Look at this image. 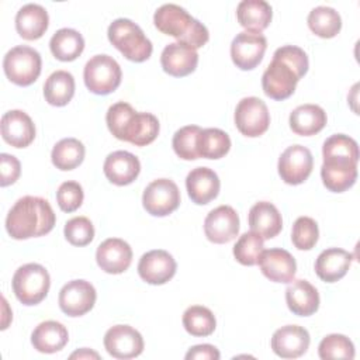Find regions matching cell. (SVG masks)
<instances>
[{
  "label": "cell",
  "instance_id": "6da1fadb",
  "mask_svg": "<svg viewBox=\"0 0 360 360\" xmlns=\"http://www.w3.org/2000/svg\"><path fill=\"white\" fill-rule=\"evenodd\" d=\"M322 156L321 177L329 191L343 193L356 183L359 146L353 138L343 134L329 136L323 142Z\"/></svg>",
  "mask_w": 360,
  "mask_h": 360
},
{
  "label": "cell",
  "instance_id": "7a4b0ae2",
  "mask_svg": "<svg viewBox=\"0 0 360 360\" xmlns=\"http://www.w3.org/2000/svg\"><path fill=\"white\" fill-rule=\"evenodd\" d=\"M308 56L295 45L276 49L273 59L262 76V87L267 97L281 101L288 98L300 79L308 72Z\"/></svg>",
  "mask_w": 360,
  "mask_h": 360
},
{
  "label": "cell",
  "instance_id": "3957f363",
  "mask_svg": "<svg viewBox=\"0 0 360 360\" xmlns=\"http://www.w3.org/2000/svg\"><path fill=\"white\" fill-rule=\"evenodd\" d=\"M55 221V212L45 198L24 195L8 211L6 229L13 239L22 240L49 233Z\"/></svg>",
  "mask_w": 360,
  "mask_h": 360
},
{
  "label": "cell",
  "instance_id": "277c9868",
  "mask_svg": "<svg viewBox=\"0 0 360 360\" xmlns=\"http://www.w3.org/2000/svg\"><path fill=\"white\" fill-rule=\"evenodd\" d=\"M110 132L120 141L135 146L152 143L159 134V121L150 112H138L131 104L118 101L112 104L105 115Z\"/></svg>",
  "mask_w": 360,
  "mask_h": 360
},
{
  "label": "cell",
  "instance_id": "5b68a950",
  "mask_svg": "<svg viewBox=\"0 0 360 360\" xmlns=\"http://www.w3.org/2000/svg\"><path fill=\"white\" fill-rule=\"evenodd\" d=\"M153 22L162 34L170 35L194 49L204 46L210 39L207 27L177 4L160 6L155 11Z\"/></svg>",
  "mask_w": 360,
  "mask_h": 360
},
{
  "label": "cell",
  "instance_id": "8992f818",
  "mask_svg": "<svg viewBox=\"0 0 360 360\" xmlns=\"http://www.w3.org/2000/svg\"><path fill=\"white\" fill-rule=\"evenodd\" d=\"M108 41L128 60L145 62L150 58L153 46L138 24L128 18L114 20L107 31Z\"/></svg>",
  "mask_w": 360,
  "mask_h": 360
},
{
  "label": "cell",
  "instance_id": "52a82bcc",
  "mask_svg": "<svg viewBox=\"0 0 360 360\" xmlns=\"http://www.w3.org/2000/svg\"><path fill=\"white\" fill-rule=\"evenodd\" d=\"M11 285L21 304L37 305L46 297L51 287V277L44 266L27 263L15 270Z\"/></svg>",
  "mask_w": 360,
  "mask_h": 360
},
{
  "label": "cell",
  "instance_id": "ba28073f",
  "mask_svg": "<svg viewBox=\"0 0 360 360\" xmlns=\"http://www.w3.org/2000/svg\"><path fill=\"white\" fill-rule=\"evenodd\" d=\"M41 66L42 60L39 52L27 45L11 48L3 59V69L7 79L22 87L32 84L38 79Z\"/></svg>",
  "mask_w": 360,
  "mask_h": 360
},
{
  "label": "cell",
  "instance_id": "9c48e42d",
  "mask_svg": "<svg viewBox=\"0 0 360 360\" xmlns=\"http://www.w3.org/2000/svg\"><path fill=\"white\" fill-rule=\"evenodd\" d=\"M121 76L118 62L108 55H94L87 60L83 70L86 87L98 96H105L117 90Z\"/></svg>",
  "mask_w": 360,
  "mask_h": 360
},
{
  "label": "cell",
  "instance_id": "30bf717a",
  "mask_svg": "<svg viewBox=\"0 0 360 360\" xmlns=\"http://www.w3.org/2000/svg\"><path fill=\"white\" fill-rule=\"evenodd\" d=\"M235 125L238 131L249 138L263 135L270 125L267 105L259 97H245L235 108Z\"/></svg>",
  "mask_w": 360,
  "mask_h": 360
},
{
  "label": "cell",
  "instance_id": "8fae6325",
  "mask_svg": "<svg viewBox=\"0 0 360 360\" xmlns=\"http://www.w3.org/2000/svg\"><path fill=\"white\" fill-rule=\"evenodd\" d=\"M142 204L148 214L166 217L180 205V191L177 184L169 179H158L149 183L142 195Z\"/></svg>",
  "mask_w": 360,
  "mask_h": 360
},
{
  "label": "cell",
  "instance_id": "7c38bea8",
  "mask_svg": "<svg viewBox=\"0 0 360 360\" xmlns=\"http://www.w3.org/2000/svg\"><path fill=\"white\" fill-rule=\"evenodd\" d=\"M314 167V158L308 148L302 145L288 146L278 158V174L287 184L297 186L304 183Z\"/></svg>",
  "mask_w": 360,
  "mask_h": 360
},
{
  "label": "cell",
  "instance_id": "4fadbf2b",
  "mask_svg": "<svg viewBox=\"0 0 360 360\" xmlns=\"http://www.w3.org/2000/svg\"><path fill=\"white\" fill-rule=\"evenodd\" d=\"M266 48L267 41L263 34L242 31L231 44L232 62L242 70H252L262 62Z\"/></svg>",
  "mask_w": 360,
  "mask_h": 360
},
{
  "label": "cell",
  "instance_id": "5bb4252c",
  "mask_svg": "<svg viewBox=\"0 0 360 360\" xmlns=\"http://www.w3.org/2000/svg\"><path fill=\"white\" fill-rule=\"evenodd\" d=\"M97 292L91 283L86 280H72L59 291V307L68 316H82L96 304Z\"/></svg>",
  "mask_w": 360,
  "mask_h": 360
},
{
  "label": "cell",
  "instance_id": "9a60e30c",
  "mask_svg": "<svg viewBox=\"0 0 360 360\" xmlns=\"http://www.w3.org/2000/svg\"><path fill=\"white\" fill-rule=\"evenodd\" d=\"M104 347L115 359H134L143 352V339L132 326L115 325L105 332Z\"/></svg>",
  "mask_w": 360,
  "mask_h": 360
},
{
  "label": "cell",
  "instance_id": "2e32d148",
  "mask_svg": "<svg viewBox=\"0 0 360 360\" xmlns=\"http://www.w3.org/2000/svg\"><path fill=\"white\" fill-rule=\"evenodd\" d=\"M239 217L231 205H219L208 212L204 221V233L212 243H228L238 236Z\"/></svg>",
  "mask_w": 360,
  "mask_h": 360
},
{
  "label": "cell",
  "instance_id": "e0dca14e",
  "mask_svg": "<svg viewBox=\"0 0 360 360\" xmlns=\"http://www.w3.org/2000/svg\"><path fill=\"white\" fill-rule=\"evenodd\" d=\"M176 260L162 249H155L142 255L138 263L139 277L148 284L160 285L167 283L176 274Z\"/></svg>",
  "mask_w": 360,
  "mask_h": 360
},
{
  "label": "cell",
  "instance_id": "ac0fdd59",
  "mask_svg": "<svg viewBox=\"0 0 360 360\" xmlns=\"http://www.w3.org/2000/svg\"><path fill=\"white\" fill-rule=\"evenodd\" d=\"M96 260L103 271L108 274H121L131 266L132 249L120 238H108L98 245Z\"/></svg>",
  "mask_w": 360,
  "mask_h": 360
},
{
  "label": "cell",
  "instance_id": "d6986e66",
  "mask_svg": "<svg viewBox=\"0 0 360 360\" xmlns=\"http://www.w3.org/2000/svg\"><path fill=\"white\" fill-rule=\"evenodd\" d=\"M257 264L263 276L274 283H290L297 273L295 259L290 252L280 248L263 250Z\"/></svg>",
  "mask_w": 360,
  "mask_h": 360
},
{
  "label": "cell",
  "instance_id": "ffe728a7",
  "mask_svg": "<svg viewBox=\"0 0 360 360\" xmlns=\"http://www.w3.org/2000/svg\"><path fill=\"white\" fill-rule=\"evenodd\" d=\"M309 333L298 325H285L278 328L271 336L273 352L283 359H297L309 347Z\"/></svg>",
  "mask_w": 360,
  "mask_h": 360
},
{
  "label": "cell",
  "instance_id": "44dd1931",
  "mask_svg": "<svg viewBox=\"0 0 360 360\" xmlns=\"http://www.w3.org/2000/svg\"><path fill=\"white\" fill-rule=\"evenodd\" d=\"M160 65L167 75L173 77H184L193 73L198 65L197 49L179 41L172 42L162 51Z\"/></svg>",
  "mask_w": 360,
  "mask_h": 360
},
{
  "label": "cell",
  "instance_id": "7402d4cb",
  "mask_svg": "<svg viewBox=\"0 0 360 360\" xmlns=\"http://www.w3.org/2000/svg\"><path fill=\"white\" fill-rule=\"evenodd\" d=\"M1 136L14 148H27L35 138V125L27 112L11 110L1 117Z\"/></svg>",
  "mask_w": 360,
  "mask_h": 360
},
{
  "label": "cell",
  "instance_id": "603a6c76",
  "mask_svg": "<svg viewBox=\"0 0 360 360\" xmlns=\"http://www.w3.org/2000/svg\"><path fill=\"white\" fill-rule=\"evenodd\" d=\"M103 172L112 184L127 186L138 177L141 172V162L131 152L115 150L105 158Z\"/></svg>",
  "mask_w": 360,
  "mask_h": 360
},
{
  "label": "cell",
  "instance_id": "cb8c5ba5",
  "mask_svg": "<svg viewBox=\"0 0 360 360\" xmlns=\"http://www.w3.org/2000/svg\"><path fill=\"white\" fill-rule=\"evenodd\" d=\"M219 177L210 167H195L186 177V188L193 202L208 204L219 193Z\"/></svg>",
  "mask_w": 360,
  "mask_h": 360
},
{
  "label": "cell",
  "instance_id": "d4e9b609",
  "mask_svg": "<svg viewBox=\"0 0 360 360\" xmlns=\"http://www.w3.org/2000/svg\"><path fill=\"white\" fill-rule=\"evenodd\" d=\"M353 256L345 249L329 248L319 253L315 260V273L325 283L339 281L346 276Z\"/></svg>",
  "mask_w": 360,
  "mask_h": 360
},
{
  "label": "cell",
  "instance_id": "484cf974",
  "mask_svg": "<svg viewBox=\"0 0 360 360\" xmlns=\"http://www.w3.org/2000/svg\"><path fill=\"white\" fill-rule=\"evenodd\" d=\"M250 231L260 235L263 239H271L281 232L283 218L276 205L269 201L256 202L249 211Z\"/></svg>",
  "mask_w": 360,
  "mask_h": 360
},
{
  "label": "cell",
  "instance_id": "4316f807",
  "mask_svg": "<svg viewBox=\"0 0 360 360\" xmlns=\"http://www.w3.org/2000/svg\"><path fill=\"white\" fill-rule=\"evenodd\" d=\"M48 11L35 3L22 6L15 14V30L27 41L39 39L48 30Z\"/></svg>",
  "mask_w": 360,
  "mask_h": 360
},
{
  "label": "cell",
  "instance_id": "83f0119b",
  "mask_svg": "<svg viewBox=\"0 0 360 360\" xmlns=\"http://www.w3.org/2000/svg\"><path fill=\"white\" fill-rule=\"evenodd\" d=\"M288 309L298 316H309L319 308V294L307 280H292L285 290Z\"/></svg>",
  "mask_w": 360,
  "mask_h": 360
},
{
  "label": "cell",
  "instance_id": "f1b7e54d",
  "mask_svg": "<svg viewBox=\"0 0 360 360\" xmlns=\"http://www.w3.org/2000/svg\"><path fill=\"white\" fill-rule=\"evenodd\" d=\"M326 121L325 110L316 104L298 105L290 114V128L301 136H311L321 132Z\"/></svg>",
  "mask_w": 360,
  "mask_h": 360
},
{
  "label": "cell",
  "instance_id": "f546056e",
  "mask_svg": "<svg viewBox=\"0 0 360 360\" xmlns=\"http://www.w3.org/2000/svg\"><path fill=\"white\" fill-rule=\"evenodd\" d=\"M68 340V329L56 321L41 322L31 335L34 349L41 353H56L66 346Z\"/></svg>",
  "mask_w": 360,
  "mask_h": 360
},
{
  "label": "cell",
  "instance_id": "4dcf8cb0",
  "mask_svg": "<svg viewBox=\"0 0 360 360\" xmlns=\"http://www.w3.org/2000/svg\"><path fill=\"white\" fill-rule=\"evenodd\" d=\"M271 6L264 0H243L238 4V22L250 32H260L266 30L271 21Z\"/></svg>",
  "mask_w": 360,
  "mask_h": 360
},
{
  "label": "cell",
  "instance_id": "1f68e13d",
  "mask_svg": "<svg viewBox=\"0 0 360 360\" xmlns=\"http://www.w3.org/2000/svg\"><path fill=\"white\" fill-rule=\"evenodd\" d=\"M49 48L58 60L70 62L83 52L84 39L82 34L73 28H60L52 35Z\"/></svg>",
  "mask_w": 360,
  "mask_h": 360
},
{
  "label": "cell",
  "instance_id": "d6a6232c",
  "mask_svg": "<svg viewBox=\"0 0 360 360\" xmlns=\"http://www.w3.org/2000/svg\"><path fill=\"white\" fill-rule=\"evenodd\" d=\"M75 94V77L66 70H56L44 84V97L55 107L66 105Z\"/></svg>",
  "mask_w": 360,
  "mask_h": 360
},
{
  "label": "cell",
  "instance_id": "836d02e7",
  "mask_svg": "<svg viewBox=\"0 0 360 360\" xmlns=\"http://www.w3.org/2000/svg\"><path fill=\"white\" fill-rule=\"evenodd\" d=\"M84 145L76 138L60 139L52 149L51 159L56 169L68 172L76 169L84 159Z\"/></svg>",
  "mask_w": 360,
  "mask_h": 360
},
{
  "label": "cell",
  "instance_id": "e575fe53",
  "mask_svg": "<svg viewBox=\"0 0 360 360\" xmlns=\"http://www.w3.org/2000/svg\"><path fill=\"white\" fill-rule=\"evenodd\" d=\"M231 149L229 135L219 128L201 129L197 139V150L200 158L221 159Z\"/></svg>",
  "mask_w": 360,
  "mask_h": 360
},
{
  "label": "cell",
  "instance_id": "d590c367",
  "mask_svg": "<svg viewBox=\"0 0 360 360\" xmlns=\"http://www.w3.org/2000/svg\"><path fill=\"white\" fill-rule=\"evenodd\" d=\"M309 30L321 38H333L342 28V18L339 13L326 6H318L308 14Z\"/></svg>",
  "mask_w": 360,
  "mask_h": 360
},
{
  "label": "cell",
  "instance_id": "8d00e7d4",
  "mask_svg": "<svg viewBox=\"0 0 360 360\" xmlns=\"http://www.w3.org/2000/svg\"><path fill=\"white\" fill-rule=\"evenodd\" d=\"M183 326L191 336H210L217 326L211 309L202 305H191L183 314Z\"/></svg>",
  "mask_w": 360,
  "mask_h": 360
},
{
  "label": "cell",
  "instance_id": "74e56055",
  "mask_svg": "<svg viewBox=\"0 0 360 360\" xmlns=\"http://www.w3.org/2000/svg\"><path fill=\"white\" fill-rule=\"evenodd\" d=\"M263 242H264V239L252 231L240 235L233 246L235 259L243 266L257 264L259 257H260L262 252L264 250Z\"/></svg>",
  "mask_w": 360,
  "mask_h": 360
},
{
  "label": "cell",
  "instance_id": "f35d334b",
  "mask_svg": "<svg viewBox=\"0 0 360 360\" xmlns=\"http://www.w3.org/2000/svg\"><path fill=\"white\" fill-rule=\"evenodd\" d=\"M318 354L322 360L330 359H354V346L352 340L340 333H332L325 336L319 346Z\"/></svg>",
  "mask_w": 360,
  "mask_h": 360
},
{
  "label": "cell",
  "instance_id": "ab89813d",
  "mask_svg": "<svg viewBox=\"0 0 360 360\" xmlns=\"http://www.w3.org/2000/svg\"><path fill=\"white\" fill-rule=\"evenodd\" d=\"M201 132L198 125H186L176 131L173 135V149L174 153L183 160H195L200 158L197 150V139Z\"/></svg>",
  "mask_w": 360,
  "mask_h": 360
},
{
  "label": "cell",
  "instance_id": "60d3db41",
  "mask_svg": "<svg viewBox=\"0 0 360 360\" xmlns=\"http://www.w3.org/2000/svg\"><path fill=\"white\" fill-rule=\"evenodd\" d=\"M319 238V229L315 219L300 217L295 219L291 231V242L300 250L312 249Z\"/></svg>",
  "mask_w": 360,
  "mask_h": 360
},
{
  "label": "cell",
  "instance_id": "b9f144b4",
  "mask_svg": "<svg viewBox=\"0 0 360 360\" xmlns=\"http://www.w3.org/2000/svg\"><path fill=\"white\" fill-rule=\"evenodd\" d=\"M65 238L73 246H86L94 238V226L86 217H75L65 224Z\"/></svg>",
  "mask_w": 360,
  "mask_h": 360
},
{
  "label": "cell",
  "instance_id": "7bdbcfd3",
  "mask_svg": "<svg viewBox=\"0 0 360 360\" xmlns=\"http://www.w3.org/2000/svg\"><path fill=\"white\" fill-rule=\"evenodd\" d=\"M83 188L77 181H65L56 191V201L63 212L76 211L83 202Z\"/></svg>",
  "mask_w": 360,
  "mask_h": 360
},
{
  "label": "cell",
  "instance_id": "ee69618b",
  "mask_svg": "<svg viewBox=\"0 0 360 360\" xmlns=\"http://www.w3.org/2000/svg\"><path fill=\"white\" fill-rule=\"evenodd\" d=\"M21 173L20 160L8 153L0 155V186L7 187L17 181Z\"/></svg>",
  "mask_w": 360,
  "mask_h": 360
},
{
  "label": "cell",
  "instance_id": "f6af8a7d",
  "mask_svg": "<svg viewBox=\"0 0 360 360\" xmlns=\"http://www.w3.org/2000/svg\"><path fill=\"white\" fill-rule=\"evenodd\" d=\"M219 352L212 345H197L186 353L187 360H218Z\"/></svg>",
  "mask_w": 360,
  "mask_h": 360
},
{
  "label": "cell",
  "instance_id": "bcb514c9",
  "mask_svg": "<svg viewBox=\"0 0 360 360\" xmlns=\"http://www.w3.org/2000/svg\"><path fill=\"white\" fill-rule=\"evenodd\" d=\"M75 357H79V359H90V357L98 359L100 356L96 352H91L89 349H82V350H77V352L70 354V359H75Z\"/></svg>",
  "mask_w": 360,
  "mask_h": 360
}]
</instances>
